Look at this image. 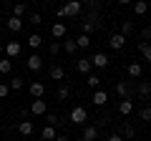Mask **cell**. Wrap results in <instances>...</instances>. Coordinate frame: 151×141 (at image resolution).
I'll use <instances>...</instances> for the list:
<instances>
[{
	"mask_svg": "<svg viewBox=\"0 0 151 141\" xmlns=\"http://www.w3.org/2000/svg\"><path fill=\"white\" fill-rule=\"evenodd\" d=\"M53 141H70V136H68V134H58Z\"/></svg>",
	"mask_w": 151,
	"mask_h": 141,
	"instance_id": "obj_40",
	"label": "cell"
},
{
	"mask_svg": "<svg viewBox=\"0 0 151 141\" xmlns=\"http://www.w3.org/2000/svg\"><path fill=\"white\" fill-rule=\"evenodd\" d=\"M20 48H23V45L18 43V40H8V43H5V55H8V58H15V55H20Z\"/></svg>",
	"mask_w": 151,
	"mask_h": 141,
	"instance_id": "obj_18",
	"label": "cell"
},
{
	"mask_svg": "<svg viewBox=\"0 0 151 141\" xmlns=\"http://www.w3.org/2000/svg\"><path fill=\"white\" fill-rule=\"evenodd\" d=\"M139 121L151 124V106H141V109H139Z\"/></svg>",
	"mask_w": 151,
	"mask_h": 141,
	"instance_id": "obj_29",
	"label": "cell"
},
{
	"mask_svg": "<svg viewBox=\"0 0 151 141\" xmlns=\"http://www.w3.org/2000/svg\"><path fill=\"white\" fill-rule=\"evenodd\" d=\"M28 48H33V50H38L40 48V45H43V35H40V33H30V35H28Z\"/></svg>",
	"mask_w": 151,
	"mask_h": 141,
	"instance_id": "obj_19",
	"label": "cell"
},
{
	"mask_svg": "<svg viewBox=\"0 0 151 141\" xmlns=\"http://www.w3.org/2000/svg\"><path fill=\"white\" fill-rule=\"evenodd\" d=\"M5 28H8L10 33H20V30H23V18H15V15H10V18L5 20Z\"/></svg>",
	"mask_w": 151,
	"mask_h": 141,
	"instance_id": "obj_16",
	"label": "cell"
},
{
	"mask_svg": "<svg viewBox=\"0 0 151 141\" xmlns=\"http://www.w3.org/2000/svg\"><path fill=\"white\" fill-rule=\"evenodd\" d=\"M81 3H86L88 10H101V0H81Z\"/></svg>",
	"mask_w": 151,
	"mask_h": 141,
	"instance_id": "obj_36",
	"label": "cell"
},
{
	"mask_svg": "<svg viewBox=\"0 0 151 141\" xmlns=\"http://www.w3.org/2000/svg\"><path fill=\"white\" fill-rule=\"evenodd\" d=\"M68 121H70V124H76V126H83V124L88 121L86 109H83V106H73V109H70V114H68Z\"/></svg>",
	"mask_w": 151,
	"mask_h": 141,
	"instance_id": "obj_2",
	"label": "cell"
},
{
	"mask_svg": "<svg viewBox=\"0 0 151 141\" xmlns=\"http://www.w3.org/2000/svg\"><path fill=\"white\" fill-rule=\"evenodd\" d=\"M131 141H136V139H131Z\"/></svg>",
	"mask_w": 151,
	"mask_h": 141,
	"instance_id": "obj_44",
	"label": "cell"
},
{
	"mask_svg": "<svg viewBox=\"0 0 151 141\" xmlns=\"http://www.w3.org/2000/svg\"><path fill=\"white\" fill-rule=\"evenodd\" d=\"M30 114H33V116H45V114H48V103H45L43 98H33Z\"/></svg>",
	"mask_w": 151,
	"mask_h": 141,
	"instance_id": "obj_5",
	"label": "cell"
},
{
	"mask_svg": "<svg viewBox=\"0 0 151 141\" xmlns=\"http://www.w3.org/2000/svg\"><path fill=\"white\" fill-rule=\"evenodd\" d=\"M45 124L48 126H58V124H63V119L55 116V114H45Z\"/></svg>",
	"mask_w": 151,
	"mask_h": 141,
	"instance_id": "obj_34",
	"label": "cell"
},
{
	"mask_svg": "<svg viewBox=\"0 0 151 141\" xmlns=\"http://www.w3.org/2000/svg\"><path fill=\"white\" fill-rule=\"evenodd\" d=\"M10 70H13V60L3 58V60H0V73H3V76H8V73H10Z\"/></svg>",
	"mask_w": 151,
	"mask_h": 141,
	"instance_id": "obj_32",
	"label": "cell"
},
{
	"mask_svg": "<svg viewBox=\"0 0 151 141\" xmlns=\"http://www.w3.org/2000/svg\"><path fill=\"white\" fill-rule=\"evenodd\" d=\"M28 91H30V96H33V98H43V96H45V83L33 81L30 86H28Z\"/></svg>",
	"mask_w": 151,
	"mask_h": 141,
	"instance_id": "obj_15",
	"label": "cell"
},
{
	"mask_svg": "<svg viewBox=\"0 0 151 141\" xmlns=\"http://www.w3.org/2000/svg\"><path fill=\"white\" fill-rule=\"evenodd\" d=\"M119 5H134V0H116Z\"/></svg>",
	"mask_w": 151,
	"mask_h": 141,
	"instance_id": "obj_42",
	"label": "cell"
},
{
	"mask_svg": "<svg viewBox=\"0 0 151 141\" xmlns=\"http://www.w3.org/2000/svg\"><path fill=\"white\" fill-rule=\"evenodd\" d=\"M8 86H10V91H20L25 83H23V78H20V76H15V78H10V83H8Z\"/></svg>",
	"mask_w": 151,
	"mask_h": 141,
	"instance_id": "obj_33",
	"label": "cell"
},
{
	"mask_svg": "<svg viewBox=\"0 0 151 141\" xmlns=\"http://www.w3.org/2000/svg\"><path fill=\"white\" fill-rule=\"evenodd\" d=\"M136 96L149 101V98H151V81H139V83H136Z\"/></svg>",
	"mask_w": 151,
	"mask_h": 141,
	"instance_id": "obj_10",
	"label": "cell"
},
{
	"mask_svg": "<svg viewBox=\"0 0 151 141\" xmlns=\"http://www.w3.org/2000/svg\"><path fill=\"white\" fill-rule=\"evenodd\" d=\"M76 70H78V73H83V76H88V73H93L91 58H78V60H76Z\"/></svg>",
	"mask_w": 151,
	"mask_h": 141,
	"instance_id": "obj_14",
	"label": "cell"
},
{
	"mask_svg": "<svg viewBox=\"0 0 151 141\" xmlns=\"http://www.w3.org/2000/svg\"><path fill=\"white\" fill-rule=\"evenodd\" d=\"M91 101H93V106H108V91H103V88H96L93 91V96H91Z\"/></svg>",
	"mask_w": 151,
	"mask_h": 141,
	"instance_id": "obj_7",
	"label": "cell"
},
{
	"mask_svg": "<svg viewBox=\"0 0 151 141\" xmlns=\"http://www.w3.org/2000/svg\"><path fill=\"white\" fill-rule=\"evenodd\" d=\"M106 141H124V139H121V136H119V134H111V136H108V139H106Z\"/></svg>",
	"mask_w": 151,
	"mask_h": 141,
	"instance_id": "obj_41",
	"label": "cell"
},
{
	"mask_svg": "<svg viewBox=\"0 0 151 141\" xmlns=\"http://www.w3.org/2000/svg\"><path fill=\"white\" fill-rule=\"evenodd\" d=\"M60 48L65 50V55H73L76 50H78V45H76V40H73V38H68V35H65V40L60 43Z\"/></svg>",
	"mask_w": 151,
	"mask_h": 141,
	"instance_id": "obj_23",
	"label": "cell"
},
{
	"mask_svg": "<svg viewBox=\"0 0 151 141\" xmlns=\"http://www.w3.org/2000/svg\"><path fill=\"white\" fill-rule=\"evenodd\" d=\"M86 86L93 88V91H96V88H101V76H96V73H88V76H86Z\"/></svg>",
	"mask_w": 151,
	"mask_h": 141,
	"instance_id": "obj_26",
	"label": "cell"
},
{
	"mask_svg": "<svg viewBox=\"0 0 151 141\" xmlns=\"http://www.w3.org/2000/svg\"><path fill=\"white\" fill-rule=\"evenodd\" d=\"M25 13H28L25 3H15V5H13V15H15V18H23Z\"/></svg>",
	"mask_w": 151,
	"mask_h": 141,
	"instance_id": "obj_31",
	"label": "cell"
},
{
	"mask_svg": "<svg viewBox=\"0 0 151 141\" xmlns=\"http://www.w3.org/2000/svg\"><path fill=\"white\" fill-rule=\"evenodd\" d=\"M8 93H10V86L8 83H0V98H8Z\"/></svg>",
	"mask_w": 151,
	"mask_h": 141,
	"instance_id": "obj_39",
	"label": "cell"
},
{
	"mask_svg": "<svg viewBox=\"0 0 151 141\" xmlns=\"http://www.w3.org/2000/svg\"><path fill=\"white\" fill-rule=\"evenodd\" d=\"M131 81H116V93H119V98H131Z\"/></svg>",
	"mask_w": 151,
	"mask_h": 141,
	"instance_id": "obj_11",
	"label": "cell"
},
{
	"mask_svg": "<svg viewBox=\"0 0 151 141\" xmlns=\"http://www.w3.org/2000/svg\"><path fill=\"white\" fill-rule=\"evenodd\" d=\"M48 50H50V55H58V53H60L63 48H60V43H58V40H53V43L48 45Z\"/></svg>",
	"mask_w": 151,
	"mask_h": 141,
	"instance_id": "obj_37",
	"label": "cell"
},
{
	"mask_svg": "<svg viewBox=\"0 0 151 141\" xmlns=\"http://www.w3.org/2000/svg\"><path fill=\"white\" fill-rule=\"evenodd\" d=\"M119 136L124 141H131V139H136V126L134 124H129V121H126V124H121V129H119Z\"/></svg>",
	"mask_w": 151,
	"mask_h": 141,
	"instance_id": "obj_8",
	"label": "cell"
},
{
	"mask_svg": "<svg viewBox=\"0 0 151 141\" xmlns=\"http://www.w3.org/2000/svg\"><path fill=\"white\" fill-rule=\"evenodd\" d=\"M28 23H30V25H43V15H40V13H30V18H28Z\"/></svg>",
	"mask_w": 151,
	"mask_h": 141,
	"instance_id": "obj_35",
	"label": "cell"
},
{
	"mask_svg": "<svg viewBox=\"0 0 151 141\" xmlns=\"http://www.w3.org/2000/svg\"><path fill=\"white\" fill-rule=\"evenodd\" d=\"M55 98H58V101H68V98H70V86H68V83L55 91Z\"/></svg>",
	"mask_w": 151,
	"mask_h": 141,
	"instance_id": "obj_28",
	"label": "cell"
},
{
	"mask_svg": "<svg viewBox=\"0 0 151 141\" xmlns=\"http://www.w3.org/2000/svg\"><path fill=\"white\" fill-rule=\"evenodd\" d=\"M119 33H124L126 38H129V35H134V33H136L134 20H129V18H126V20H121V30H119Z\"/></svg>",
	"mask_w": 151,
	"mask_h": 141,
	"instance_id": "obj_22",
	"label": "cell"
},
{
	"mask_svg": "<svg viewBox=\"0 0 151 141\" xmlns=\"http://www.w3.org/2000/svg\"><path fill=\"white\" fill-rule=\"evenodd\" d=\"M134 13L136 15H146L149 13V0H134Z\"/></svg>",
	"mask_w": 151,
	"mask_h": 141,
	"instance_id": "obj_24",
	"label": "cell"
},
{
	"mask_svg": "<svg viewBox=\"0 0 151 141\" xmlns=\"http://www.w3.org/2000/svg\"><path fill=\"white\" fill-rule=\"evenodd\" d=\"M18 131H20V136H25V139H28V136L35 131V126H33V121L25 119V121H20V124H18Z\"/></svg>",
	"mask_w": 151,
	"mask_h": 141,
	"instance_id": "obj_21",
	"label": "cell"
},
{
	"mask_svg": "<svg viewBox=\"0 0 151 141\" xmlns=\"http://www.w3.org/2000/svg\"><path fill=\"white\" fill-rule=\"evenodd\" d=\"M73 40H76V45H78V48H83V50H86L88 45L93 43V40H91V35H83V33L78 35V38H73Z\"/></svg>",
	"mask_w": 151,
	"mask_h": 141,
	"instance_id": "obj_30",
	"label": "cell"
},
{
	"mask_svg": "<svg viewBox=\"0 0 151 141\" xmlns=\"http://www.w3.org/2000/svg\"><path fill=\"white\" fill-rule=\"evenodd\" d=\"M141 40H144V43H149V40H151V25H146L144 30H141Z\"/></svg>",
	"mask_w": 151,
	"mask_h": 141,
	"instance_id": "obj_38",
	"label": "cell"
},
{
	"mask_svg": "<svg viewBox=\"0 0 151 141\" xmlns=\"http://www.w3.org/2000/svg\"><path fill=\"white\" fill-rule=\"evenodd\" d=\"M48 78H50V81H63V78H65V68H63V65H58V63H55V65H50Z\"/></svg>",
	"mask_w": 151,
	"mask_h": 141,
	"instance_id": "obj_17",
	"label": "cell"
},
{
	"mask_svg": "<svg viewBox=\"0 0 151 141\" xmlns=\"http://www.w3.org/2000/svg\"><path fill=\"white\" fill-rule=\"evenodd\" d=\"M91 65L103 70V68H108V65H111V58H108L106 53H93V55H91Z\"/></svg>",
	"mask_w": 151,
	"mask_h": 141,
	"instance_id": "obj_6",
	"label": "cell"
},
{
	"mask_svg": "<svg viewBox=\"0 0 151 141\" xmlns=\"http://www.w3.org/2000/svg\"><path fill=\"white\" fill-rule=\"evenodd\" d=\"M134 109H136V106H134L131 98H121V101H119V114L124 116V119H129V116L134 114Z\"/></svg>",
	"mask_w": 151,
	"mask_h": 141,
	"instance_id": "obj_9",
	"label": "cell"
},
{
	"mask_svg": "<svg viewBox=\"0 0 151 141\" xmlns=\"http://www.w3.org/2000/svg\"><path fill=\"white\" fill-rule=\"evenodd\" d=\"M0 28H3V25H0Z\"/></svg>",
	"mask_w": 151,
	"mask_h": 141,
	"instance_id": "obj_45",
	"label": "cell"
},
{
	"mask_svg": "<svg viewBox=\"0 0 151 141\" xmlns=\"http://www.w3.org/2000/svg\"><path fill=\"white\" fill-rule=\"evenodd\" d=\"M108 45H111L113 50H121L126 45V35H124V33H113L111 38H108Z\"/></svg>",
	"mask_w": 151,
	"mask_h": 141,
	"instance_id": "obj_13",
	"label": "cell"
},
{
	"mask_svg": "<svg viewBox=\"0 0 151 141\" xmlns=\"http://www.w3.org/2000/svg\"><path fill=\"white\" fill-rule=\"evenodd\" d=\"M65 25L63 23H53V25H50V35H53V38H65Z\"/></svg>",
	"mask_w": 151,
	"mask_h": 141,
	"instance_id": "obj_25",
	"label": "cell"
},
{
	"mask_svg": "<svg viewBox=\"0 0 151 141\" xmlns=\"http://www.w3.org/2000/svg\"><path fill=\"white\" fill-rule=\"evenodd\" d=\"M3 50H5V45H3V43H0V53H3Z\"/></svg>",
	"mask_w": 151,
	"mask_h": 141,
	"instance_id": "obj_43",
	"label": "cell"
},
{
	"mask_svg": "<svg viewBox=\"0 0 151 141\" xmlns=\"http://www.w3.org/2000/svg\"><path fill=\"white\" fill-rule=\"evenodd\" d=\"M139 53L144 55L146 63H151V43H144V40H141V43H139Z\"/></svg>",
	"mask_w": 151,
	"mask_h": 141,
	"instance_id": "obj_27",
	"label": "cell"
},
{
	"mask_svg": "<svg viewBox=\"0 0 151 141\" xmlns=\"http://www.w3.org/2000/svg\"><path fill=\"white\" fill-rule=\"evenodd\" d=\"M81 13H83L81 0H65V5L58 8V18H78Z\"/></svg>",
	"mask_w": 151,
	"mask_h": 141,
	"instance_id": "obj_1",
	"label": "cell"
},
{
	"mask_svg": "<svg viewBox=\"0 0 151 141\" xmlns=\"http://www.w3.org/2000/svg\"><path fill=\"white\" fill-rule=\"evenodd\" d=\"M55 136H58V131H55V126H48V124H45L43 129H40V139H43V141H53Z\"/></svg>",
	"mask_w": 151,
	"mask_h": 141,
	"instance_id": "obj_20",
	"label": "cell"
},
{
	"mask_svg": "<svg viewBox=\"0 0 151 141\" xmlns=\"http://www.w3.org/2000/svg\"><path fill=\"white\" fill-rule=\"evenodd\" d=\"M96 139H98V126L83 124L81 126V141H96Z\"/></svg>",
	"mask_w": 151,
	"mask_h": 141,
	"instance_id": "obj_4",
	"label": "cell"
},
{
	"mask_svg": "<svg viewBox=\"0 0 151 141\" xmlns=\"http://www.w3.org/2000/svg\"><path fill=\"white\" fill-rule=\"evenodd\" d=\"M25 65H28V70L38 73V70L43 68V55H40V53H30V55L25 58Z\"/></svg>",
	"mask_w": 151,
	"mask_h": 141,
	"instance_id": "obj_3",
	"label": "cell"
},
{
	"mask_svg": "<svg viewBox=\"0 0 151 141\" xmlns=\"http://www.w3.org/2000/svg\"><path fill=\"white\" fill-rule=\"evenodd\" d=\"M126 73H129V78L139 81V78L144 76V65H141V63H136V60H134V63H129V65H126Z\"/></svg>",
	"mask_w": 151,
	"mask_h": 141,
	"instance_id": "obj_12",
	"label": "cell"
}]
</instances>
